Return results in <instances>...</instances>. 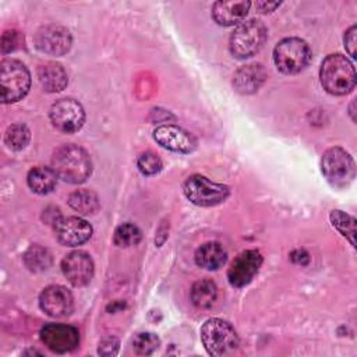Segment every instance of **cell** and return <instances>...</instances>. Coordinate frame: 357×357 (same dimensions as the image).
Returning a JSON list of instances; mask_svg holds the SVG:
<instances>
[{
  "label": "cell",
  "mask_w": 357,
  "mask_h": 357,
  "mask_svg": "<svg viewBox=\"0 0 357 357\" xmlns=\"http://www.w3.org/2000/svg\"><path fill=\"white\" fill-rule=\"evenodd\" d=\"M311 60L308 43L300 38H284L273 49V61L278 70L291 75L304 70Z\"/></svg>",
  "instance_id": "8992f818"
},
{
  "label": "cell",
  "mask_w": 357,
  "mask_h": 357,
  "mask_svg": "<svg viewBox=\"0 0 357 357\" xmlns=\"http://www.w3.org/2000/svg\"><path fill=\"white\" fill-rule=\"evenodd\" d=\"M53 127L61 132L73 134L84 126L85 112L79 102L71 98H63L56 100L49 112Z\"/></svg>",
  "instance_id": "9c48e42d"
},
{
  "label": "cell",
  "mask_w": 357,
  "mask_h": 357,
  "mask_svg": "<svg viewBox=\"0 0 357 357\" xmlns=\"http://www.w3.org/2000/svg\"><path fill=\"white\" fill-rule=\"evenodd\" d=\"M40 340L54 353H67L78 346L79 333L71 325L47 324L40 331Z\"/></svg>",
  "instance_id": "30bf717a"
},
{
  "label": "cell",
  "mask_w": 357,
  "mask_h": 357,
  "mask_svg": "<svg viewBox=\"0 0 357 357\" xmlns=\"http://www.w3.org/2000/svg\"><path fill=\"white\" fill-rule=\"evenodd\" d=\"M321 169L325 178L333 187H347L356 177V165L349 152L340 146L329 148L321 159Z\"/></svg>",
  "instance_id": "52a82bcc"
},
{
  "label": "cell",
  "mask_w": 357,
  "mask_h": 357,
  "mask_svg": "<svg viewBox=\"0 0 357 357\" xmlns=\"http://www.w3.org/2000/svg\"><path fill=\"white\" fill-rule=\"evenodd\" d=\"M159 344H160L159 337L152 332L138 333L132 339V349L137 354H141V356L152 354L159 347Z\"/></svg>",
  "instance_id": "83f0119b"
},
{
  "label": "cell",
  "mask_w": 357,
  "mask_h": 357,
  "mask_svg": "<svg viewBox=\"0 0 357 357\" xmlns=\"http://www.w3.org/2000/svg\"><path fill=\"white\" fill-rule=\"evenodd\" d=\"M266 40V28L258 20H248L236 26L229 40V50L236 59H248L258 53Z\"/></svg>",
  "instance_id": "277c9868"
},
{
  "label": "cell",
  "mask_w": 357,
  "mask_h": 357,
  "mask_svg": "<svg viewBox=\"0 0 357 357\" xmlns=\"http://www.w3.org/2000/svg\"><path fill=\"white\" fill-rule=\"evenodd\" d=\"M68 205L82 215H89L99 209V198L93 191L77 190L70 194Z\"/></svg>",
  "instance_id": "603a6c76"
},
{
  "label": "cell",
  "mask_w": 357,
  "mask_h": 357,
  "mask_svg": "<svg viewBox=\"0 0 357 357\" xmlns=\"http://www.w3.org/2000/svg\"><path fill=\"white\" fill-rule=\"evenodd\" d=\"M38 78L45 91L59 92L67 86L68 77L61 64L56 61H49L38 68Z\"/></svg>",
  "instance_id": "d6986e66"
},
{
  "label": "cell",
  "mask_w": 357,
  "mask_h": 357,
  "mask_svg": "<svg viewBox=\"0 0 357 357\" xmlns=\"http://www.w3.org/2000/svg\"><path fill=\"white\" fill-rule=\"evenodd\" d=\"M266 73L261 64L252 63L240 67L233 77V86L243 95L257 92L265 82Z\"/></svg>",
  "instance_id": "ac0fdd59"
},
{
  "label": "cell",
  "mask_w": 357,
  "mask_h": 357,
  "mask_svg": "<svg viewBox=\"0 0 357 357\" xmlns=\"http://www.w3.org/2000/svg\"><path fill=\"white\" fill-rule=\"evenodd\" d=\"M61 271L73 286L81 287L91 282L93 276V262L86 252L73 251L63 258Z\"/></svg>",
  "instance_id": "9a60e30c"
},
{
  "label": "cell",
  "mask_w": 357,
  "mask_h": 357,
  "mask_svg": "<svg viewBox=\"0 0 357 357\" xmlns=\"http://www.w3.org/2000/svg\"><path fill=\"white\" fill-rule=\"evenodd\" d=\"M190 297L195 307L208 308L215 303L218 297V287L212 280L201 279L192 284Z\"/></svg>",
  "instance_id": "7402d4cb"
},
{
  "label": "cell",
  "mask_w": 357,
  "mask_h": 357,
  "mask_svg": "<svg viewBox=\"0 0 357 357\" xmlns=\"http://www.w3.org/2000/svg\"><path fill=\"white\" fill-rule=\"evenodd\" d=\"M31 86L28 68L15 59H4L0 63V89L3 103H14L22 99Z\"/></svg>",
  "instance_id": "5b68a950"
},
{
  "label": "cell",
  "mask_w": 357,
  "mask_h": 357,
  "mask_svg": "<svg viewBox=\"0 0 357 357\" xmlns=\"http://www.w3.org/2000/svg\"><path fill=\"white\" fill-rule=\"evenodd\" d=\"M21 43V35L20 32L11 29V31H6L1 36V52L3 53H8L15 50Z\"/></svg>",
  "instance_id": "f546056e"
},
{
  "label": "cell",
  "mask_w": 357,
  "mask_h": 357,
  "mask_svg": "<svg viewBox=\"0 0 357 357\" xmlns=\"http://www.w3.org/2000/svg\"><path fill=\"white\" fill-rule=\"evenodd\" d=\"M251 7L250 1H216L212 6L213 20L223 26H233L243 22Z\"/></svg>",
  "instance_id": "e0dca14e"
},
{
  "label": "cell",
  "mask_w": 357,
  "mask_h": 357,
  "mask_svg": "<svg viewBox=\"0 0 357 357\" xmlns=\"http://www.w3.org/2000/svg\"><path fill=\"white\" fill-rule=\"evenodd\" d=\"M71 42L68 29L60 25H45L35 33V46L50 56L66 54L71 47Z\"/></svg>",
  "instance_id": "8fae6325"
},
{
  "label": "cell",
  "mask_w": 357,
  "mask_h": 357,
  "mask_svg": "<svg viewBox=\"0 0 357 357\" xmlns=\"http://www.w3.org/2000/svg\"><path fill=\"white\" fill-rule=\"evenodd\" d=\"M141 230L132 223L120 225L113 236V241L119 247H131L141 241Z\"/></svg>",
  "instance_id": "4316f807"
},
{
  "label": "cell",
  "mask_w": 357,
  "mask_h": 357,
  "mask_svg": "<svg viewBox=\"0 0 357 357\" xmlns=\"http://www.w3.org/2000/svg\"><path fill=\"white\" fill-rule=\"evenodd\" d=\"M24 264L32 272H42L50 266L52 255L46 248L35 244L25 251Z\"/></svg>",
  "instance_id": "cb8c5ba5"
},
{
  "label": "cell",
  "mask_w": 357,
  "mask_h": 357,
  "mask_svg": "<svg viewBox=\"0 0 357 357\" xmlns=\"http://www.w3.org/2000/svg\"><path fill=\"white\" fill-rule=\"evenodd\" d=\"M356 33H357V28H356V25H351L347 31H346V35H344V46H346V49H347V52H349V54L353 57V59H356V43H357V40H356Z\"/></svg>",
  "instance_id": "1f68e13d"
},
{
  "label": "cell",
  "mask_w": 357,
  "mask_h": 357,
  "mask_svg": "<svg viewBox=\"0 0 357 357\" xmlns=\"http://www.w3.org/2000/svg\"><path fill=\"white\" fill-rule=\"evenodd\" d=\"M319 79L326 92L346 95L356 86V70L346 56L340 53L329 54L321 64Z\"/></svg>",
  "instance_id": "7a4b0ae2"
},
{
  "label": "cell",
  "mask_w": 357,
  "mask_h": 357,
  "mask_svg": "<svg viewBox=\"0 0 357 357\" xmlns=\"http://www.w3.org/2000/svg\"><path fill=\"white\" fill-rule=\"evenodd\" d=\"M227 259V252L223 248L220 243L209 241L202 244L195 251V264L199 268H204L206 271H216L222 265H225Z\"/></svg>",
  "instance_id": "ffe728a7"
},
{
  "label": "cell",
  "mask_w": 357,
  "mask_h": 357,
  "mask_svg": "<svg viewBox=\"0 0 357 357\" xmlns=\"http://www.w3.org/2000/svg\"><path fill=\"white\" fill-rule=\"evenodd\" d=\"M332 226L342 234L344 236L351 245H354V234H356V219L350 215H347L343 211L335 209L329 215Z\"/></svg>",
  "instance_id": "d4e9b609"
},
{
  "label": "cell",
  "mask_w": 357,
  "mask_h": 357,
  "mask_svg": "<svg viewBox=\"0 0 357 357\" xmlns=\"http://www.w3.org/2000/svg\"><path fill=\"white\" fill-rule=\"evenodd\" d=\"M280 6L279 1H275V3H269V1H257L255 3V7L257 10H259V13H271L273 11L275 8H278Z\"/></svg>",
  "instance_id": "d6a6232c"
},
{
  "label": "cell",
  "mask_w": 357,
  "mask_h": 357,
  "mask_svg": "<svg viewBox=\"0 0 357 357\" xmlns=\"http://www.w3.org/2000/svg\"><path fill=\"white\" fill-rule=\"evenodd\" d=\"M39 305L47 315L61 318L71 314L74 308V300L68 289L60 284H52L42 290L39 296Z\"/></svg>",
  "instance_id": "5bb4252c"
},
{
  "label": "cell",
  "mask_w": 357,
  "mask_h": 357,
  "mask_svg": "<svg viewBox=\"0 0 357 357\" xmlns=\"http://www.w3.org/2000/svg\"><path fill=\"white\" fill-rule=\"evenodd\" d=\"M119 350V340L116 337H105L99 342V354H103V356H113L116 354Z\"/></svg>",
  "instance_id": "4dcf8cb0"
},
{
  "label": "cell",
  "mask_w": 357,
  "mask_h": 357,
  "mask_svg": "<svg viewBox=\"0 0 357 357\" xmlns=\"http://www.w3.org/2000/svg\"><path fill=\"white\" fill-rule=\"evenodd\" d=\"M185 198L198 206H213L229 197V187L215 183L205 176L192 174L183 184Z\"/></svg>",
  "instance_id": "ba28073f"
},
{
  "label": "cell",
  "mask_w": 357,
  "mask_h": 357,
  "mask_svg": "<svg viewBox=\"0 0 357 357\" xmlns=\"http://www.w3.org/2000/svg\"><path fill=\"white\" fill-rule=\"evenodd\" d=\"M137 166L142 174L153 176L162 170L163 163H162V159L156 153L144 152L142 155H139V158L137 160Z\"/></svg>",
  "instance_id": "f1b7e54d"
},
{
  "label": "cell",
  "mask_w": 357,
  "mask_h": 357,
  "mask_svg": "<svg viewBox=\"0 0 357 357\" xmlns=\"http://www.w3.org/2000/svg\"><path fill=\"white\" fill-rule=\"evenodd\" d=\"M29 139H31V131L22 123H15V124L10 126L4 135L6 144L8 145V148H11L14 151L24 149L28 145Z\"/></svg>",
  "instance_id": "484cf974"
},
{
  "label": "cell",
  "mask_w": 357,
  "mask_h": 357,
  "mask_svg": "<svg viewBox=\"0 0 357 357\" xmlns=\"http://www.w3.org/2000/svg\"><path fill=\"white\" fill-rule=\"evenodd\" d=\"M201 340L206 351L215 357L233 354L240 343L234 328L220 318H211L202 325Z\"/></svg>",
  "instance_id": "3957f363"
},
{
  "label": "cell",
  "mask_w": 357,
  "mask_h": 357,
  "mask_svg": "<svg viewBox=\"0 0 357 357\" xmlns=\"http://www.w3.org/2000/svg\"><path fill=\"white\" fill-rule=\"evenodd\" d=\"M57 178L59 177L52 167L36 166L29 170L26 176V183L33 192L45 195L53 191V188L56 187Z\"/></svg>",
  "instance_id": "44dd1931"
},
{
  "label": "cell",
  "mask_w": 357,
  "mask_h": 357,
  "mask_svg": "<svg viewBox=\"0 0 357 357\" xmlns=\"http://www.w3.org/2000/svg\"><path fill=\"white\" fill-rule=\"evenodd\" d=\"M153 139L160 146L180 153H190L197 146V139L192 134L173 124H163L156 127L153 130Z\"/></svg>",
  "instance_id": "4fadbf2b"
},
{
  "label": "cell",
  "mask_w": 357,
  "mask_h": 357,
  "mask_svg": "<svg viewBox=\"0 0 357 357\" xmlns=\"http://www.w3.org/2000/svg\"><path fill=\"white\" fill-rule=\"evenodd\" d=\"M52 169L59 178L70 184H79L91 176L92 162L84 148L66 144L53 152Z\"/></svg>",
  "instance_id": "6da1fadb"
},
{
  "label": "cell",
  "mask_w": 357,
  "mask_h": 357,
  "mask_svg": "<svg viewBox=\"0 0 357 357\" xmlns=\"http://www.w3.org/2000/svg\"><path fill=\"white\" fill-rule=\"evenodd\" d=\"M290 258H291L293 262H297V264H301V265L307 264L308 259H310L308 254H307L304 250H296V251H293V252L290 254Z\"/></svg>",
  "instance_id": "836d02e7"
},
{
  "label": "cell",
  "mask_w": 357,
  "mask_h": 357,
  "mask_svg": "<svg viewBox=\"0 0 357 357\" xmlns=\"http://www.w3.org/2000/svg\"><path fill=\"white\" fill-rule=\"evenodd\" d=\"M262 265V255L257 250H245L240 252L227 271L229 283L234 287L248 284L258 273Z\"/></svg>",
  "instance_id": "7c38bea8"
},
{
  "label": "cell",
  "mask_w": 357,
  "mask_h": 357,
  "mask_svg": "<svg viewBox=\"0 0 357 357\" xmlns=\"http://www.w3.org/2000/svg\"><path fill=\"white\" fill-rule=\"evenodd\" d=\"M54 233L57 240L67 247H77L86 243L92 236L91 225L77 216L60 218L54 223Z\"/></svg>",
  "instance_id": "2e32d148"
}]
</instances>
